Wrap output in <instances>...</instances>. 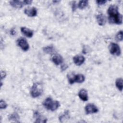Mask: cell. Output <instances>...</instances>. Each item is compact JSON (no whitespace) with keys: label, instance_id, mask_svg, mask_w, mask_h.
<instances>
[{"label":"cell","instance_id":"1","mask_svg":"<svg viewBox=\"0 0 123 123\" xmlns=\"http://www.w3.org/2000/svg\"><path fill=\"white\" fill-rule=\"evenodd\" d=\"M107 13L109 15L108 20L111 24L121 25L123 22V16L118 12V7L115 5L109 6Z\"/></svg>","mask_w":123,"mask_h":123},{"label":"cell","instance_id":"2","mask_svg":"<svg viewBox=\"0 0 123 123\" xmlns=\"http://www.w3.org/2000/svg\"><path fill=\"white\" fill-rule=\"evenodd\" d=\"M42 104L46 109L51 111L56 110L60 106V102L58 101H53L50 97H48L46 98Z\"/></svg>","mask_w":123,"mask_h":123},{"label":"cell","instance_id":"3","mask_svg":"<svg viewBox=\"0 0 123 123\" xmlns=\"http://www.w3.org/2000/svg\"><path fill=\"white\" fill-rule=\"evenodd\" d=\"M43 85L41 83L37 82L33 84L30 89V95L32 98L39 97L43 93Z\"/></svg>","mask_w":123,"mask_h":123},{"label":"cell","instance_id":"4","mask_svg":"<svg viewBox=\"0 0 123 123\" xmlns=\"http://www.w3.org/2000/svg\"><path fill=\"white\" fill-rule=\"evenodd\" d=\"M67 78L70 84H73L75 82L81 83L85 80V77L82 74H74L73 73L67 75Z\"/></svg>","mask_w":123,"mask_h":123},{"label":"cell","instance_id":"5","mask_svg":"<svg viewBox=\"0 0 123 123\" xmlns=\"http://www.w3.org/2000/svg\"><path fill=\"white\" fill-rule=\"evenodd\" d=\"M110 53L112 55L120 56L121 54V49L118 44L115 43H111L109 46Z\"/></svg>","mask_w":123,"mask_h":123},{"label":"cell","instance_id":"6","mask_svg":"<svg viewBox=\"0 0 123 123\" xmlns=\"http://www.w3.org/2000/svg\"><path fill=\"white\" fill-rule=\"evenodd\" d=\"M17 45L24 51H27L29 49V45L26 40L24 37H20L17 40Z\"/></svg>","mask_w":123,"mask_h":123},{"label":"cell","instance_id":"7","mask_svg":"<svg viewBox=\"0 0 123 123\" xmlns=\"http://www.w3.org/2000/svg\"><path fill=\"white\" fill-rule=\"evenodd\" d=\"M85 109L86 114H87L97 113L98 111V109L97 108V107L92 103L87 104L85 106Z\"/></svg>","mask_w":123,"mask_h":123},{"label":"cell","instance_id":"8","mask_svg":"<svg viewBox=\"0 0 123 123\" xmlns=\"http://www.w3.org/2000/svg\"><path fill=\"white\" fill-rule=\"evenodd\" d=\"M24 13L29 17H34L37 14V10L35 7H28L25 9Z\"/></svg>","mask_w":123,"mask_h":123},{"label":"cell","instance_id":"9","mask_svg":"<svg viewBox=\"0 0 123 123\" xmlns=\"http://www.w3.org/2000/svg\"><path fill=\"white\" fill-rule=\"evenodd\" d=\"M73 59L74 63L77 66L82 65L85 61V58L81 55H75L73 57Z\"/></svg>","mask_w":123,"mask_h":123},{"label":"cell","instance_id":"10","mask_svg":"<svg viewBox=\"0 0 123 123\" xmlns=\"http://www.w3.org/2000/svg\"><path fill=\"white\" fill-rule=\"evenodd\" d=\"M34 117L36 118L35 123H46L47 122V119L44 117L41 116L37 111H35L34 112Z\"/></svg>","mask_w":123,"mask_h":123},{"label":"cell","instance_id":"11","mask_svg":"<svg viewBox=\"0 0 123 123\" xmlns=\"http://www.w3.org/2000/svg\"><path fill=\"white\" fill-rule=\"evenodd\" d=\"M96 18L98 25L103 26L105 25L106 23V17L104 14L103 13H99L97 15Z\"/></svg>","mask_w":123,"mask_h":123},{"label":"cell","instance_id":"12","mask_svg":"<svg viewBox=\"0 0 123 123\" xmlns=\"http://www.w3.org/2000/svg\"><path fill=\"white\" fill-rule=\"evenodd\" d=\"M21 31L24 35L27 37H32L33 36L34 33L33 30L26 27H22L21 28Z\"/></svg>","mask_w":123,"mask_h":123},{"label":"cell","instance_id":"13","mask_svg":"<svg viewBox=\"0 0 123 123\" xmlns=\"http://www.w3.org/2000/svg\"><path fill=\"white\" fill-rule=\"evenodd\" d=\"M52 61L56 65L62 64L63 61L62 57L59 54H55L52 58Z\"/></svg>","mask_w":123,"mask_h":123},{"label":"cell","instance_id":"14","mask_svg":"<svg viewBox=\"0 0 123 123\" xmlns=\"http://www.w3.org/2000/svg\"><path fill=\"white\" fill-rule=\"evenodd\" d=\"M78 96L79 98L84 101H86L88 100L87 91L85 89H81L78 93Z\"/></svg>","mask_w":123,"mask_h":123},{"label":"cell","instance_id":"15","mask_svg":"<svg viewBox=\"0 0 123 123\" xmlns=\"http://www.w3.org/2000/svg\"><path fill=\"white\" fill-rule=\"evenodd\" d=\"M10 5L14 8H21L24 5H25L23 1L18 0H13L10 1Z\"/></svg>","mask_w":123,"mask_h":123},{"label":"cell","instance_id":"16","mask_svg":"<svg viewBox=\"0 0 123 123\" xmlns=\"http://www.w3.org/2000/svg\"><path fill=\"white\" fill-rule=\"evenodd\" d=\"M69 118H70V116H69V111L67 110L64 111L63 114L60 116V117H59V119L61 122H64L65 119H68Z\"/></svg>","mask_w":123,"mask_h":123},{"label":"cell","instance_id":"17","mask_svg":"<svg viewBox=\"0 0 123 123\" xmlns=\"http://www.w3.org/2000/svg\"><path fill=\"white\" fill-rule=\"evenodd\" d=\"M8 119L10 121H13L16 122H19L20 117L16 113H13L9 115Z\"/></svg>","mask_w":123,"mask_h":123},{"label":"cell","instance_id":"18","mask_svg":"<svg viewBox=\"0 0 123 123\" xmlns=\"http://www.w3.org/2000/svg\"><path fill=\"white\" fill-rule=\"evenodd\" d=\"M123 78H118L116 79L115 82V85L117 88L121 91L123 90Z\"/></svg>","mask_w":123,"mask_h":123},{"label":"cell","instance_id":"19","mask_svg":"<svg viewBox=\"0 0 123 123\" xmlns=\"http://www.w3.org/2000/svg\"><path fill=\"white\" fill-rule=\"evenodd\" d=\"M43 50L46 53L52 54L54 52V48L52 46H48L44 47Z\"/></svg>","mask_w":123,"mask_h":123},{"label":"cell","instance_id":"20","mask_svg":"<svg viewBox=\"0 0 123 123\" xmlns=\"http://www.w3.org/2000/svg\"><path fill=\"white\" fill-rule=\"evenodd\" d=\"M88 4V0H80L77 4V7L80 9H83L87 6Z\"/></svg>","mask_w":123,"mask_h":123},{"label":"cell","instance_id":"21","mask_svg":"<svg viewBox=\"0 0 123 123\" xmlns=\"http://www.w3.org/2000/svg\"><path fill=\"white\" fill-rule=\"evenodd\" d=\"M115 37H116V39L118 41H121L123 40V31H122V30H120L117 33V34L116 35Z\"/></svg>","mask_w":123,"mask_h":123},{"label":"cell","instance_id":"22","mask_svg":"<svg viewBox=\"0 0 123 123\" xmlns=\"http://www.w3.org/2000/svg\"><path fill=\"white\" fill-rule=\"evenodd\" d=\"M7 104L6 102L3 99H1L0 101V108L1 109H4L6 108L7 107Z\"/></svg>","mask_w":123,"mask_h":123},{"label":"cell","instance_id":"23","mask_svg":"<svg viewBox=\"0 0 123 123\" xmlns=\"http://www.w3.org/2000/svg\"><path fill=\"white\" fill-rule=\"evenodd\" d=\"M71 6H72V9L73 12L75 11L76 10V9H77V5L76 3V1H72Z\"/></svg>","mask_w":123,"mask_h":123},{"label":"cell","instance_id":"24","mask_svg":"<svg viewBox=\"0 0 123 123\" xmlns=\"http://www.w3.org/2000/svg\"><path fill=\"white\" fill-rule=\"evenodd\" d=\"M6 76V73L4 71H1L0 72V78L1 80L4 79Z\"/></svg>","mask_w":123,"mask_h":123},{"label":"cell","instance_id":"25","mask_svg":"<svg viewBox=\"0 0 123 123\" xmlns=\"http://www.w3.org/2000/svg\"><path fill=\"white\" fill-rule=\"evenodd\" d=\"M107 2V0H96V2L98 5H102L105 4Z\"/></svg>","mask_w":123,"mask_h":123},{"label":"cell","instance_id":"26","mask_svg":"<svg viewBox=\"0 0 123 123\" xmlns=\"http://www.w3.org/2000/svg\"><path fill=\"white\" fill-rule=\"evenodd\" d=\"M68 68V66L66 64H62L61 65V71L62 72L65 71L67 68Z\"/></svg>","mask_w":123,"mask_h":123},{"label":"cell","instance_id":"27","mask_svg":"<svg viewBox=\"0 0 123 123\" xmlns=\"http://www.w3.org/2000/svg\"><path fill=\"white\" fill-rule=\"evenodd\" d=\"M32 2V0H24V3L25 5L31 4Z\"/></svg>","mask_w":123,"mask_h":123}]
</instances>
